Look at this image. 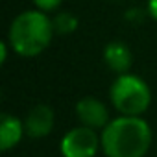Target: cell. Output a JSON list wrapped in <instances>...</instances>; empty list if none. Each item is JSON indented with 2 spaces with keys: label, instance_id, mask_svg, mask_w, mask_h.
I'll return each mask as SVG.
<instances>
[{
  "label": "cell",
  "instance_id": "cell-3",
  "mask_svg": "<svg viewBox=\"0 0 157 157\" xmlns=\"http://www.w3.org/2000/svg\"><path fill=\"white\" fill-rule=\"evenodd\" d=\"M109 102L118 115L142 117L151 105V89L137 74H117L109 87Z\"/></svg>",
  "mask_w": 157,
  "mask_h": 157
},
{
  "label": "cell",
  "instance_id": "cell-11",
  "mask_svg": "<svg viewBox=\"0 0 157 157\" xmlns=\"http://www.w3.org/2000/svg\"><path fill=\"white\" fill-rule=\"evenodd\" d=\"M146 10H148V15H150L153 21H157V0H148Z\"/></svg>",
  "mask_w": 157,
  "mask_h": 157
},
{
  "label": "cell",
  "instance_id": "cell-10",
  "mask_svg": "<svg viewBox=\"0 0 157 157\" xmlns=\"http://www.w3.org/2000/svg\"><path fill=\"white\" fill-rule=\"evenodd\" d=\"M32 2H33V6L37 10H41L44 13H50V11H56L61 6L63 0H32Z\"/></svg>",
  "mask_w": 157,
  "mask_h": 157
},
{
  "label": "cell",
  "instance_id": "cell-1",
  "mask_svg": "<svg viewBox=\"0 0 157 157\" xmlns=\"http://www.w3.org/2000/svg\"><path fill=\"white\" fill-rule=\"evenodd\" d=\"M151 126L142 117L118 115L100 131L105 157H144L151 148Z\"/></svg>",
  "mask_w": 157,
  "mask_h": 157
},
{
  "label": "cell",
  "instance_id": "cell-7",
  "mask_svg": "<svg viewBox=\"0 0 157 157\" xmlns=\"http://www.w3.org/2000/svg\"><path fill=\"white\" fill-rule=\"evenodd\" d=\"M104 63L109 70L115 74H126L129 72L133 65V54L131 48L122 41H111L104 48Z\"/></svg>",
  "mask_w": 157,
  "mask_h": 157
},
{
  "label": "cell",
  "instance_id": "cell-2",
  "mask_svg": "<svg viewBox=\"0 0 157 157\" xmlns=\"http://www.w3.org/2000/svg\"><path fill=\"white\" fill-rule=\"evenodd\" d=\"M56 35L54 22L41 10H26L19 13L8 30V43L21 57H37L52 43Z\"/></svg>",
  "mask_w": 157,
  "mask_h": 157
},
{
  "label": "cell",
  "instance_id": "cell-6",
  "mask_svg": "<svg viewBox=\"0 0 157 157\" xmlns=\"http://www.w3.org/2000/svg\"><path fill=\"white\" fill-rule=\"evenodd\" d=\"M26 135L30 139H44L52 133L54 124H56V115L54 109L46 104H37L33 105L26 117L22 118Z\"/></svg>",
  "mask_w": 157,
  "mask_h": 157
},
{
  "label": "cell",
  "instance_id": "cell-8",
  "mask_svg": "<svg viewBox=\"0 0 157 157\" xmlns=\"http://www.w3.org/2000/svg\"><path fill=\"white\" fill-rule=\"evenodd\" d=\"M24 135H26L24 122L15 115L4 113L2 118H0V150L8 151L15 148L22 140Z\"/></svg>",
  "mask_w": 157,
  "mask_h": 157
},
{
  "label": "cell",
  "instance_id": "cell-5",
  "mask_svg": "<svg viewBox=\"0 0 157 157\" xmlns=\"http://www.w3.org/2000/svg\"><path fill=\"white\" fill-rule=\"evenodd\" d=\"M74 113H76V118H78V122H80L82 126L93 128L96 131H102L111 120L107 105L96 96H83V98H80L76 102Z\"/></svg>",
  "mask_w": 157,
  "mask_h": 157
},
{
  "label": "cell",
  "instance_id": "cell-9",
  "mask_svg": "<svg viewBox=\"0 0 157 157\" xmlns=\"http://www.w3.org/2000/svg\"><path fill=\"white\" fill-rule=\"evenodd\" d=\"M54 30H56V35H70L78 30V17L72 15L70 11H59L54 19Z\"/></svg>",
  "mask_w": 157,
  "mask_h": 157
},
{
  "label": "cell",
  "instance_id": "cell-4",
  "mask_svg": "<svg viewBox=\"0 0 157 157\" xmlns=\"http://www.w3.org/2000/svg\"><path fill=\"white\" fill-rule=\"evenodd\" d=\"M100 150V131L82 124L70 128L59 140V151L63 157H96Z\"/></svg>",
  "mask_w": 157,
  "mask_h": 157
}]
</instances>
